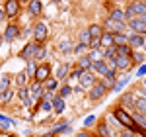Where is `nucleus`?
<instances>
[{"label":"nucleus","mask_w":146,"mask_h":137,"mask_svg":"<svg viewBox=\"0 0 146 137\" xmlns=\"http://www.w3.org/2000/svg\"><path fill=\"white\" fill-rule=\"evenodd\" d=\"M78 77H80V82H82V86H92V84H94V75H92L90 71H82Z\"/></svg>","instance_id":"4468645a"},{"label":"nucleus","mask_w":146,"mask_h":137,"mask_svg":"<svg viewBox=\"0 0 146 137\" xmlns=\"http://www.w3.org/2000/svg\"><path fill=\"white\" fill-rule=\"evenodd\" d=\"M113 65H115V68L127 71V68H131L133 61H131V57H125V55H117V57L113 59Z\"/></svg>","instance_id":"423d86ee"},{"label":"nucleus","mask_w":146,"mask_h":137,"mask_svg":"<svg viewBox=\"0 0 146 137\" xmlns=\"http://www.w3.org/2000/svg\"><path fill=\"white\" fill-rule=\"evenodd\" d=\"M41 108H43V112H51V110H53V104H51V100H43Z\"/></svg>","instance_id":"72a5a7b5"},{"label":"nucleus","mask_w":146,"mask_h":137,"mask_svg":"<svg viewBox=\"0 0 146 137\" xmlns=\"http://www.w3.org/2000/svg\"><path fill=\"white\" fill-rule=\"evenodd\" d=\"M92 68H94L96 73H100V75H109V67H107L105 61H94V63H92ZM113 71H115V68H113Z\"/></svg>","instance_id":"f8f14e48"},{"label":"nucleus","mask_w":146,"mask_h":137,"mask_svg":"<svg viewBox=\"0 0 146 137\" xmlns=\"http://www.w3.org/2000/svg\"><path fill=\"white\" fill-rule=\"evenodd\" d=\"M4 18H6V14H4V10H2V8H0V22H2V20H4Z\"/></svg>","instance_id":"37998d69"},{"label":"nucleus","mask_w":146,"mask_h":137,"mask_svg":"<svg viewBox=\"0 0 146 137\" xmlns=\"http://www.w3.org/2000/svg\"><path fill=\"white\" fill-rule=\"evenodd\" d=\"M142 96H144V100H146V92H144V94H142Z\"/></svg>","instance_id":"de8ad7c7"},{"label":"nucleus","mask_w":146,"mask_h":137,"mask_svg":"<svg viewBox=\"0 0 146 137\" xmlns=\"http://www.w3.org/2000/svg\"><path fill=\"white\" fill-rule=\"evenodd\" d=\"M100 45L103 47V49L115 47V45H113V34H109V32L105 34V32H103V34H101V37H100Z\"/></svg>","instance_id":"ddd939ff"},{"label":"nucleus","mask_w":146,"mask_h":137,"mask_svg":"<svg viewBox=\"0 0 146 137\" xmlns=\"http://www.w3.org/2000/svg\"><path fill=\"white\" fill-rule=\"evenodd\" d=\"M53 110H55L56 114H60V112H64V100H62V98H58V96H56L55 100H53Z\"/></svg>","instance_id":"412c9836"},{"label":"nucleus","mask_w":146,"mask_h":137,"mask_svg":"<svg viewBox=\"0 0 146 137\" xmlns=\"http://www.w3.org/2000/svg\"><path fill=\"white\" fill-rule=\"evenodd\" d=\"M146 14V4L144 2H133L127 12H125V18H135V16H144Z\"/></svg>","instance_id":"7ed1b4c3"},{"label":"nucleus","mask_w":146,"mask_h":137,"mask_svg":"<svg viewBox=\"0 0 146 137\" xmlns=\"http://www.w3.org/2000/svg\"><path fill=\"white\" fill-rule=\"evenodd\" d=\"M49 75H51V67H49V65H37V71H35L33 79H35V82L43 84Z\"/></svg>","instance_id":"20e7f679"},{"label":"nucleus","mask_w":146,"mask_h":137,"mask_svg":"<svg viewBox=\"0 0 146 137\" xmlns=\"http://www.w3.org/2000/svg\"><path fill=\"white\" fill-rule=\"evenodd\" d=\"M29 12L33 16H39L41 14V0H29Z\"/></svg>","instance_id":"6ab92c4d"},{"label":"nucleus","mask_w":146,"mask_h":137,"mask_svg":"<svg viewBox=\"0 0 146 137\" xmlns=\"http://www.w3.org/2000/svg\"><path fill=\"white\" fill-rule=\"evenodd\" d=\"M18 34H20L18 26H14V24H10V26L6 28V32H4V39H6V41H14V39L18 37Z\"/></svg>","instance_id":"9b49d317"},{"label":"nucleus","mask_w":146,"mask_h":137,"mask_svg":"<svg viewBox=\"0 0 146 137\" xmlns=\"http://www.w3.org/2000/svg\"><path fill=\"white\" fill-rule=\"evenodd\" d=\"M144 45V37L138 34H133L129 37V47H142Z\"/></svg>","instance_id":"dca6fc26"},{"label":"nucleus","mask_w":146,"mask_h":137,"mask_svg":"<svg viewBox=\"0 0 146 137\" xmlns=\"http://www.w3.org/2000/svg\"><path fill=\"white\" fill-rule=\"evenodd\" d=\"M8 86H10V77L8 75H2L0 77V94L8 90Z\"/></svg>","instance_id":"5701e85b"},{"label":"nucleus","mask_w":146,"mask_h":137,"mask_svg":"<svg viewBox=\"0 0 146 137\" xmlns=\"http://www.w3.org/2000/svg\"><path fill=\"white\" fill-rule=\"evenodd\" d=\"M138 75H140V77H142V75H146V67H140V68H138Z\"/></svg>","instance_id":"79ce46f5"},{"label":"nucleus","mask_w":146,"mask_h":137,"mask_svg":"<svg viewBox=\"0 0 146 137\" xmlns=\"http://www.w3.org/2000/svg\"><path fill=\"white\" fill-rule=\"evenodd\" d=\"M84 49H86V45H84V43H78V45L74 47V51H76V53H82Z\"/></svg>","instance_id":"a19ab883"},{"label":"nucleus","mask_w":146,"mask_h":137,"mask_svg":"<svg viewBox=\"0 0 146 137\" xmlns=\"http://www.w3.org/2000/svg\"><path fill=\"white\" fill-rule=\"evenodd\" d=\"M105 90H107V88H105V84H103V82H98V84H96V86L92 88L90 98H92V100H100L101 96L105 94Z\"/></svg>","instance_id":"1a4fd4ad"},{"label":"nucleus","mask_w":146,"mask_h":137,"mask_svg":"<svg viewBox=\"0 0 146 137\" xmlns=\"http://www.w3.org/2000/svg\"><path fill=\"white\" fill-rule=\"evenodd\" d=\"M53 88H56V80H51V82H47V92H51Z\"/></svg>","instance_id":"58836bf2"},{"label":"nucleus","mask_w":146,"mask_h":137,"mask_svg":"<svg viewBox=\"0 0 146 137\" xmlns=\"http://www.w3.org/2000/svg\"><path fill=\"white\" fill-rule=\"evenodd\" d=\"M0 43H2V37H0Z\"/></svg>","instance_id":"09e8293b"},{"label":"nucleus","mask_w":146,"mask_h":137,"mask_svg":"<svg viewBox=\"0 0 146 137\" xmlns=\"http://www.w3.org/2000/svg\"><path fill=\"white\" fill-rule=\"evenodd\" d=\"M86 32L90 34L92 39H100L101 34H103V28H101V26H98V24H94V26H90V28H88Z\"/></svg>","instance_id":"2eb2a0df"},{"label":"nucleus","mask_w":146,"mask_h":137,"mask_svg":"<svg viewBox=\"0 0 146 137\" xmlns=\"http://www.w3.org/2000/svg\"><path fill=\"white\" fill-rule=\"evenodd\" d=\"M96 137H100V135H96Z\"/></svg>","instance_id":"8fccbe9b"},{"label":"nucleus","mask_w":146,"mask_h":137,"mask_svg":"<svg viewBox=\"0 0 146 137\" xmlns=\"http://www.w3.org/2000/svg\"><path fill=\"white\" fill-rule=\"evenodd\" d=\"M103 28L109 30V34H121V32L125 30V24L123 22H115V20H111V18H107L105 24H103Z\"/></svg>","instance_id":"39448f33"},{"label":"nucleus","mask_w":146,"mask_h":137,"mask_svg":"<svg viewBox=\"0 0 146 137\" xmlns=\"http://www.w3.org/2000/svg\"><path fill=\"white\" fill-rule=\"evenodd\" d=\"M127 80H129V79H123V80H119V82L115 84V88H117V90H121V88H123L125 84H127Z\"/></svg>","instance_id":"ea45409f"},{"label":"nucleus","mask_w":146,"mask_h":137,"mask_svg":"<svg viewBox=\"0 0 146 137\" xmlns=\"http://www.w3.org/2000/svg\"><path fill=\"white\" fill-rule=\"evenodd\" d=\"M115 118L123 124L125 127H129V129H135L136 124H135V120H133V116H129L127 112H125L123 108H115Z\"/></svg>","instance_id":"f03ea898"},{"label":"nucleus","mask_w":146,"mask_h":137,"mask_svg":"<svg viewBox=\"0 0 146 137\" xmlns=\"http://www.w3.org/2000/svg\"><path fill=\"white\" fill-rule=\"evenodd\" d=\"M76 137H90V135H88V133H84V131H82V133H78V135H76Z\"/></svg>","instance_id":"a18cd8bd"},{"label":"nucleus","mask_w":146,"mask_h":137,"mask_svg":"<svg viewBox=\"0 0 146 137\" xmlns=\"http://www.w3.org/2000/svg\"><path fill=\"white\" fill-rule=\"evenodd\" d=\"M70 92H72V88H70V86H62V88H60V96H68Z\"/></svg>","instance_id":"e433bc0d"},{"label":"nucleus","mask_w":146,"mask_h":137,"mask_svg":"<svg viewBox=\"0 0 146 137\" xmlns=\"http://www.w3.org/2000/svg\"><path fill=\"white\" fill-rule=\"evenodd\" d=\"M12 94H14L12 90H6V92H2V94H0V102H2V104L10 102V100H12Z\"/></svg>","instance_id":"c756f323"},{"label":"nucleus","mask_w":146,"mask_h":137,"mask_svg":"<svg viewBox=\"0 0 146 137\" xmlns=\"http://www.w3.org/2000/svg\"><path fill=\"white\" fill-rule=\"evenodd\" d=\"M88 45H90L92 49H98V47H100V39H90V43H88Z\"/></svg>","instance_id":"4c0bfd02"},{"label":"nucleus","mask_w":146,"mask_h":137,"mask_svg":"<svg viewBox=\"0 0 146 137\" xmlns=\"http://www.w3.org/2000/svg\"><path fill=\"white\" fill-rule=\"evenodd\" d=\"M16 82H18V86H20V88H23V86L27 84V75H25V71L18 73V77H16Z\"/></svg>","instance_id":"b1692460"},{"label":"nucleus","mask_w":146,"mask_h":137,"mask_svg":"<svg viewBox=\"0 0 146 137\" xmlns=\"http://www.w3.org/2000/svg\"><path fill=\"white\" fill-rule=\"evenodd\" d=\"M39 51H41V45L39 43H27L20 55L25 61H35V59H39Z\"/></svg>","instance_id":"f257e3e1"},{"label":"nucleus","mask_w":146,"mask_h":137,"mask_svg":"<svg viewBox=\"0 0 146 137\" xmlns=\"http://www.w3.org/2000/svg\"><path fill=\"white\" fill-rule=\"evenodd\" d=\"M20 2H29V0H20Z\"/></svg>","instance_id":"49530a36"},{"label":"nucleus","mask_w":146,"mask_h":137,"mask_svg":"<svg viewBox=\"0 0 146 137\" xmlns=\"http://www.w3.org/2000/svg\"><path fill=\"white\" fill-rule=\"evenodd\" d=\"M80 71H88V68L92 67V59L88 57V55H84V57H80Z\"/></svg>","instance_id":"4be33fe9"},{"label":"nucleus","mask_w":146,"mask_h":137,"mask_svg":"<svg viewBox=\"0 0 146 137\" xmlns=\"http://www.w3.org/2000/svg\"><path fill=\"white\" fill-rule=\"evenodd\" d=\"M27 92H29V96H31V98H41V94H43V90H41V84H39V82H35V84H31V86H29V88H27Z\"/></svg>","instance_id":"a211bd4d"},{"label":"nucleus","mask_w":146,"mask_h":137,"mask_svg":"<svg viewBox=\"0 0 146 137\" xmlns=\"http://www.w3.org/2000/svg\"><path fill=\"white\" fill-rule=\"evenodd\" d=\"M100 137H111V131L107 129L105 124H100Z\"/></svg>","instance_id":"7c9ffc66"},{"label":"nucleus","mask_w":146,"mask_h":137,"mask_svg":"<svg viewBox=\"0 0 146 137\" xmlns=\"http://www.w3.org/2000/svg\"><path fill=\"white\" fill-rule=\"evenodd\" d=\"M20 10V2L18 0H8L6 4H4V14L8 16V18H14L16 14Z\"/></svg>","instance_id":"0eeeda50"},{"label":"nucleus","mask_w":146,"mask_h":137,"mask_svg":"<svg viewBox=\"0 0 146 137\" xmlns=\"http://www.w3.org/2000/svg\"><path fill=\"white\" fill-rule=\"evenodd\" d=\"M18 96H20V100H22V102L25 104V106H29V104H31V98H29V92H27V88H25V86L18 90Z\"/></svg>","instance_id":"aec40b11"},{"label":"nucleus","mask_w":146,"mask_h":137,"mask_svg":"<svg viewBox=\"0 0 146 137\" xmlns=\"http://www.w3.org/2000/svg\"><path fill=\"white\" fill-rule=\"evenodd\" d=\"M33 37H35V41H43L47 37V26L45 24H35V28H33Z\"/></svg>","instance_id":"6e6552de"},{"label":"nucleus","mask_w":146,"mask_h":137,"mask_svg":"<svg viewBox=\"0 0 146 137\" xmlns=\"http://www.w3.org/2000/svg\"><path fill=\"white\" fill-rule=\"evenodd\" d=\"M90 34H88V32H82V39H80V43H84V45H88V43H90Z\"/></svg>","instance_id":"f704fd0d"},{"label":"nucleus","mask_w":146,"mask_h":137,"mask_svg":"<svg viewBox=\"0 0 146 137\" xmlns=\"http://www.w3.org/2000/svg\"><path fill=\"white\" fill-rule=\"evenodd\" d=\"M133 120H135V124H140V126H142V127H144V129H146V118H144V116L136 114L135 118H133Z\"/></svg>","instance_id":"2f4dec72"},{"label":"nucleus","mask_w":146,"mask_h":137,"mask_svg":"<svg viewBox=\"0 0 146 137\" xmlns=\"http://www.w3.org/2000/svg\"><path fill=\"white\" fill-rule=\"evenodd\" d=\"M35 71H37V65H35V61H27V68H25V75H27V77H33Z\"/></svg>","instance_id":"c85d7f7f"},{"label":"nucleus","mask_w":146,"mask_h":137,"mask_svg":"<svg viewBox=\"0 0 146 137\" xmlns=\"http://www.w3.org/2000/svg\"><path fill=\"white\" fill-rule=\"evenodd\" d=\"M66 75H68V65H60V67L56 68V79L58 80H62Z\"/></svg>","instance_id":"bb28decb"},{"label":"nucleus","mask_w":146,"mask_h":137,"mask_svg":"<svg viewBox=\"0 0 146 137\" xmlns=\"http://www.w3.org/2000/svg\"><path fill=\"white\" fill-rule=\"evenodd\" d=\"M111 20H115V22H123V24H125V20H127V18H125V12H123V10H113V12H111Z\"/></svg>","instance_id":"393cba45"},{"label":"nucleus","mask_w":146,"mask_h":137,"mask_svg":"<svg viewBox=\"0 0 146 137\" xmlns=\"http://www.w3.org/2000/svg\"><path fill=\"white\" fill-rule=\"evenodd\" d=\"M117 55H125V57H131V47L129 45H121V47H115Z\"/></svg>","instance_id":"cd10ccee"},{"label":"nucleus","mask_w":146,"mask_h":137,"mask_svg":"<svg viewBox=\"0 0 146 137\" xmlns=\"http://www.w3.org/2000/svg\"><path fill=\"white\" fill-rule=\"evenodd\" d=\"M60 51H64V53L70 51V41H62V43H60Z\"/></svg>","instance_id":"c9c22d12"},{"label":"nucleus","mask_w":146,"mask_h":137,"mask_svg":"<svg viewBox=\"0 0 146 137\" xmlns=\"http://www.w3.org/2000/svg\"><path fill=\"white\" fill-rule=\"evenodd\" d=\"M123 137H135V135H133L131 131H125V133H123Z\"/></svg>","instance_id":"c03bdc74"},{"label":"nucleus","mask_w":146,"mask_h":137,"mask_svg":"<svg viewBox=\"0 0 146 137\" xmlns=\"http://www.w3.org/2000/svg\"><path fill=\"white\" fill-rule=\"evenodd\" d=\"M133 30H135L136 34L140 35V34H146V24L140 20V18H131V24H129Z\"/></svg>","instance_id":"9d476101"},{"label":"nucleus","mask_w":146,"mask_h":137,"mask_svg":"<svg viewBox=\"0 0 146 137\" xmlns=\"http://www.w3.org/2000/svg\"><path fill=\"white\" fill-rule=\"evenodd\" d=\"M113 45L121 47V45H129V37L123 34H113Z\"/></svg>","instance_id":"f3484780"},{"label":"nucleus","mask_w":146,"mask_h":137,"mask_svg":"<svg viewBox=\"0 0 146 137\" xmlns=\"http://www.w3.org/2000/svg\"><path fill=\"white\" fill-rule=\"evenodd\" d=\"M105 57H107V59H115V57H117V51H115V47H109V49L105 51Z\"/></svg>","instance_id":"473e14b6"},{"label":"nucleus","mask_w":146,"mask_h":137,"mask_svg":"<svg viewBox=\"0 0 146 137\" xmlns=\"http://www.w3.org/2000/svg\"><path fill=\"white\" fill-rule=\"evenodd\" d=\"M135 106L138 108V114L140 116H146V100L144 98H138V100L135 102Z\"/></svg>","instance_id":"a878e982"}]
</instances>
